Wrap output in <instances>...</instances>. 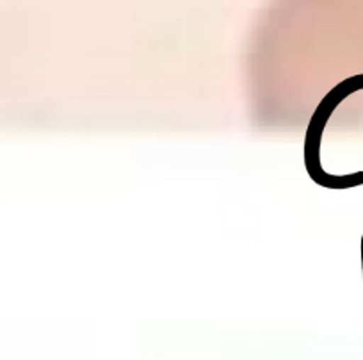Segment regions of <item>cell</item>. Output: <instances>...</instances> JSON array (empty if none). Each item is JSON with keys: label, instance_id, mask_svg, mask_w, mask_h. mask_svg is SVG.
<instances>
[{"label": "cell", "instance_id": "cell-1", "mask_svg": "<svg viewBox=\"0 0 363 360\" xmlns=\"http://www.w3.org/2000/svg\"><path fill=\"white\" fill-rule=\"evenodd\" d=\"M363 92V73L344 79L337 86L331 87L328 95L320 100L317 109L310 118L308 129L305 136V168L313 182L326 190H351L363 186V171H354L349 175H335L324 171L320 163V141H323L324 129L333 116L335 109L344 102L347 97Z\"/></svg>", "mask_w": 363, "mask_h": 360}, {"label": "cell", "instance_id": "cell-2", "mask_svg": "<svg viewBox=\"0 0 363 360\" xmlns=\"http://www.w3.org/2000/svg\"><path fill=\"white\" fill-rule=\"evenodd\" d=\"M362 269H363V236H362Z\"/></svg>", "mask_w": 363, "mask_h": 360}]
</instances>
